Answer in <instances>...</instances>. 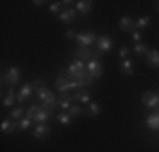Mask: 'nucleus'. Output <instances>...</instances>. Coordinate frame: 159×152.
Listing matches in <instances>:
<instances>
[{
  "label": "nucleus",
  "instance_id": "1",
  "mask_svg": "<svg viewBox=\"0 0 159 152\" xmlns=\"http://www.w3.org/2000/svg\"><path fill=\"white\" fill-rule=\"evenodd\" d=\"M61 74L66 76L68 79H71V81L85 83V86H93V81H95V79L88 74V71H86V64L83 63L81 59H75L66 69L61 71Z\"/></svg>",
  "mask_w": 159,
  "mask_h": 152
},
{
  "label": "nucleus",
  "instance_id": "2",
  "mask_svg": "<svg viewBox=\"0 0 159 152\" xmlns=\"http://www.w3.org/2000/svg\"><path fill=\"white\" fill-rule=\"evenodd\" d=\"M37 98H39L41 106H43L44 110L54 112V110L58 108V98H56L54 93H52L51 90H48L46 86H41V88H37Z\"/></svg>",
  "mask_w": 159,
  "mask_h": 152
},
{
  "label": "nucleus",
  "instance_id": "3",
  "mask_svg": "<svg viewBox=\"0 0 159 152\" xmlns=\"http://www.w3.org/2000/svg\"><path fill=\"white\" fill-rule=\"evenodd\" d=\"M75 58L76 59H98L100 61V58H102V52L98 51H93V49H90V47H81V46H80V47H76L75 49Z\"/></svg>",
  "mask_w": 159,
  "mask_h": 152
},
{
  "label": "nucleus",
  "instance_id": "4",
  "mask_svg": "<svg viewBox=\"0 0 159 152\" xmlns=\"http://www.w3.org/2000/svg\"><path fill=\"white\" fill-rule=\"evenodd\" d=\"M19 79H20V69H19L17 66H10L9 69L5 71V74H3L2 83H7V85L14 86L19 83Z\"/></svg>",
  "mask_w": 159,
  "mask_h": 152
},
{
  "label": "nucleus",
  "instance_id": "5",
  "mask_svg": "<svg viewBox=\"0 0 159 152\" xmlns=\"http://www.w3.org/2000/svg\"><path fill=\"white\" fill-rule=\"evenodd\" d=\"M86 71H88V74L92 76L93 79H97L103 74V64L98 59H90L88 63H86Z\"/></svg>",
  "mask_w": 159,
  "mask_h": 152
},
{
  "label": "nucleus",
  "instance_id": "6",
  "mask_svg": "<svg viewBox=\"0 0 159 152\" xmlns=\"http://www.w3.org/2000/svg\"><path fill=\"white\" fill-rule=\"evenodd\" d=\"M142 105L147 106V108H151V110H156L159 106V95L152 93V91L142 93Z\"/></svg>",
  "mask_w": 159,
  "mask_h": 152
},
{
  "label": "nucleus",
  "instance_id": "7",
  "mask_svg": "<svg viewBox=\"0 0 159 152\" xmlns=\"http://www.w3.org/2000/svg\"><path fill=\"white\" fill-rule=\"evenodd\" d=\"M98 37L93 32H83V34H76V42L81 46V47H90L92 44H97Z\"/></svg>",
  "mask_w": 159,
  "mask_h": 152
},
{
  "label": "nucleus",
  "instance_id": "8",
  "mask_svg": "<svg viewBox=\"0 0 159 152\" xmlns=\"http://www.w3.org/2000/svg\"><path fill=\"white\" fill-rule=\"evenodd\" d=\"M112 47H113V42L108 36H100L97 39V49L100 52H107V51H110Z\"/></svg>",
  "mask_w": 159,
  "mask_h": 152
},
{
  "label": "nucleus",
  "instance_id": "9",
  "mask_svg": "<svg viewBox=\"0 0 159 152\" xmlns=\"http://www.w3.org/2000/svg\"><path fill=\"white\" fill-rule=\"evenodd\" d=\"M73 95H70V93H63L61 96H58V106L59 108H63L64 112H68V110L73 106Z\"/></svg>",
  "mask_w": 159,
  "mask_h": 152
},
{
  "label": "nucleus",
  "instance_id": "10",
  "mask_svg": "<svg viewBox=\"0 0 159 152\" xmlns=\"http://www.w3.org/2000/svg\"><path fill=\"white\" fill-rule=\"evenodd\" d=\"M119 27H120V30H124V32H134L135 30V22L132 20L130 17H122L119 20Z\"/></svg>",
  "mask_w": 159,
  "mask_h": 152
},
{
  "label": "nucleus",
  "instance_id": "11",
  "mask_svg": "<svg viewBox=\"0 0 159 152\" xmlns=\"http://www.w3.org/2000/svg\"><path fill=\"white\" fill-rule=\"evenodd\" d=\"M31 93H32V85H31V83H25V85L19 90L17 100L20 101V103H24V101H27L29 98H31Z\"/></svg>",
  "mask_w": 159,
  "mask_h": 152
},
{
  "label": "nucleus",
  "instance_id": "12",
  "mask_svg": "<svg viewBox=\"0 0 159 152\" xmlns=\"http://www.w3.org/2000/svg\"><path fill=\"white\" fill-rule=\"evenodd\" d=\"M75 17H76V10L75 9H64L59 12V20L64 22V24H70V22L75 20Z\"/></svg>",
  "mask_w": 159,
  "mask_h": 152
},
{
  "label": "nucleus",
  "instance_id": "13",
  "mask_svg": "<svg viewBox=\"0 0 159 152\" xmlns=\"http://www.w3.org/2000/svg\"><path fill=\"white\" fill-rule=\"evenodd\" d=\"M49 115H51V112H49V110H44L43 106L39 105V110H37L36 117H34V122H36L37 125H39V123H48Z\"/></svg>",
  "mask_w": 159,
  "mask_h": 152
},
{
  "label": "nucleus",
  "instance_id": "14",
  "mask_svg": "<svg viewBox=\"0 0 159 152\" xmlns=\"http://www.w3.org/2000/svg\"><path fill=\"white\" fill-rule=\"evenodd\" d=\"M0 128H2V132H5V134H14L16 128H19V122H12V120L5 118L2 122V125H0Z\"/></svg>",
  "mask_w": 159,
  "mask_h": 152
},
{
  "label": "nucleus",
  "instance_id": "15",
  "mask_svg": "<svg viewBox=\"0 0 159 152\" xmlns=\"http://www.w3.org/2000/svg\"><path fill=\"white\" fill-rule=\"evenodd\" d=\"M49 132H51V128L48 127L46 123H39V125H36V128H34V137H36V139H44V137H46Z\"/></svg>",
  "mask_w": 159,
  "mask_h": 152
},
{
  "label": "nucleus",
  "instance_id": "16",
  "mask_svg": "<svg viewBox=\"0 0 159 152\" xmlns=\"http://www.w3.org/2000/svg\"><path fill=\"white\" fill-rule=\"evenodd\" d=\"M146 59H147V63H149L152 68H159V51H156V49L147 51Z\"/></svg>",
  "mask_w": 159,
  "mask_h": 152
},
{
  "label": "nucleus",
  "instance_id": "17",
  "mask_svg": "<svg viewBox=\"0 0 159 152\" xmlns=\"http://www.w3.org/2000/svg\"><path fill=\"white\" fill-rule=\"evenodd\" d=\"M14 101H16V93H14V86H9V90H7L5 96H3L2 100V105L3 106H12Z\"/></svg>",
  "mask_w": 159,
  "mask_h": 152
},
{
  "label": "nucleus",
  "instance_id": "18",
  "mask_svg": "<svg viewBox=\"0 0 159 152\" xmlns=\"http://www.w3.org/2000/svg\"><path fill=\"white\" fill-rule=\"evenodd\" d=\"M146 125L151 130H159V113H151L146 120Z\"/></svg>",
  "mask_w": 159,
  "mask_h": 152
},
{
  "label": "nucleus",
  "instance_id": "19",
  "mask_svg": "<svg viewBox=\"0 0 159 152\" xmlns=\"http://www.w3.org/2000/svg\"><path fill=\"white\" fill-rule=\"evenodd\" d=\"M92 7H93V2H90V0H80V2H76V10L81 14H88L92 10Z\"/></svg>",
  "mask_w": 159,
  "mask_h": 152
},
{
  "label": "nucleus",
  "instance_id": "20",
  "mask_svg": "<svg viewBox=\"0 0 159 152\" xmlns=\"http://www.w3.org/2000/svg\"><path fill=\"white\" fill-rule=\"evenodd\" d=\"M73 98H75V100H78V101H81V103H90V93L86 90H83V88L75 91Z\"/></svg>",
  "mask_w": 159,
  "mask_h": 152
},
{
  "label": "nucleus",
  "instance_id": "21",
  "mask_svg": "<svg viewBox=\"0 0 159 152\" xmlns=\"http://www.w3.org/2000/svg\"><path fill=\"white\" fill-rule=\"evenodd\" d=\"M120 71H122L125 76H132L134 74V64H132L130 59H124L122 64H120Z\"/></svg>",
  "mask_w": 159,
  "mask_h": 152
},
{
  "label": "nucleus",
  "instance_id": "22",
  "mask_svg": "<svg viewBox=\"0 0 159 152\" xmlns=\"http://www.w3.org/2000/svg\"><path fill=\"white\" fill-rule=\"evenodd\" d=\"M100 113V105L95 103V101H90L88 106H86V115L88 117H98Z\"/></svg>",
  "mask_w": 159,
  "mask_h": 152
},
{
  "label": "nucleus",
  "instance_id": "23",
  "mask_svg": "<svg viewBox=\"0 0 159 152\" xmlns=\"http://www.w3.org/2000/svg\"><path fill=\"white\" fill-rule=\"evenodd\" d=\"M149 24H151V19L147 17V15L146 17H139V20L135 22V30H144Z\"/></svg>",
  "mask_w": 159,
  "mask_h": 152
},
{
  "label": "nucleus",
  "instance_id": "24",
  "mask_svg": "<svg viewBox=\"0 0 159 152\" xmlns=\"http://www.w3.org/2000/svg\"><path fill=\"white\" fill-rule=\"evenodd\" d=\"M56 117H58V120L61 122V123L64 125V127H68V125L71 123V118H73V117H71V115H70V113H68V112H59V113H58V115H56Z\"/></svg>",
  "mask_w": 159,
  "mask_h": 152
},
{
  "label": "nucleus",
  "instance_id": "25",
  "mask_svg": "<svg viewBox=\"0 0 159 152\" xmlns=\"http://www.w3.org/2000/svg\"><path fill=\"white\" fill-rule=\"evenodd\" d=\"M134 51H135V54H137V56H141V54H147V51H149V49H147L146 44L137 42V44L134 46Z\"/></svg>",
  "mask_w": 159,
  "mask_h": 152
},
{
  "label": "nucleus",
  "instance_id": "26",
  "mask_svg": "<svg viewBox=\"0 0 159 152\" xmlns=\"http://www.w3.org/2000/svg\"><path fill=\"white\" fill-rule=\"evenodd\" d=\"M37 110H39V106H37V105H32V106H29V110L25 112V118H29V120H32V122H34V117H36Z\"/></svg>",
  "mask_w": 159,
  "mask_h": 152
},
{
  "label": "nucleus",
  "instance_id": "27",
  "mask_svg": "<svg viewBox=\"0 0 159 152\" xmlns=\"http://www.w3.org/2000/svg\"><path fill=\"white\" fill-rule=\"evenodd\" d=\"M22 115H24V110H22L20 106H17V108L10 110V118H14V120H19V118H22Z\"/></svg>",
  "mask_w": 159,
  "mask_h": 152
},
{
  "label": "nucleus",
  "instance_id": "28",
  "mask_svg": "<svg viewBox=\"0 0 159 152\" xmlns=\"http://www.w3.org/2000/svg\"><path fill=\"white\" fill-rule=\"evenodd\" d=\"M31 123H32V120L20 118V120H19V128H20V130H27V128L31 127Z\"/></svg>",
  "mask_w": 159,
  "mask_h": 152
},
{
  "label": "nucleus",
  "instance_id": "29",
  "mask_svg": "<svg viewBox=\"0 0 159 152\" xmlns=\"http://www.w3.org/2000/svg\"><path fill=\"white\" fill-rule=\"evenodd\" d=\"M81 112H83L81 106H78V105H73L70 110H68V113H70L71 117H78V115H81Z\"/></svg>",
  "mask_w": 159,
  "mask_h": 152
},
{
  "label": "nucleus",
  "instance_id": "30",
  "mask_svg": "<svg viewBox=\"0 0 159 152\" xmlns=\"http://www.w3.org/2000/svg\"><path fill=\"white\" fill-rule=\"evenodd\" d=\"M61 7H63V2H54L49 5V10H51V14H58Z\"/></svg>",
  "mask_w": 159,
  "mask_h": 152
},
{
  "label": "nucleus",
  "instance_id": "31",
  "mask_svg": "<svg viewBox=\"0 0 159 152\" xmlns=\"http://www.w3.org/2000/svg\"><path fill=\"white\" fill-rule=\"evenodd\" d=\"M129 52H130V49H129L127 46H122V47H120V51H119V58H122V61L127 59Z\"/></svg>",
  "mask_w": 159,
  "mask_h": 152
},
{
  "label": "nucleus",
  "instance_id": "32",
  "mask_svg": "<svg viewBox=\"0 0 159 152\" xmlns=\"http://www.w3.org/2000/svg\"><path fill=\"white\" fill-rule=\"evenodd\" d=\"M132 41H134L135 44L141 42V32H139V30H134V32H132Z\"/></svg>",
  "mask_w": 159,
  "mask_h": 152
},
{
  "label": "nucleus",
  "instance_id": "33",
  "mask_svg": "<svg viewBox=\"0 0 159 152\" xmlns=\"http://www.w3.org/2000/svg\"><path fill=\"white\" fill-rule=\"evenodd\" d=\"M66 37L68 39H76V32H75V29H68L66 30Z\"/></svg>",
  "mask_w": 159,
  "mask_h": 152
},
{
  "label": "nucleus",
  "instance_id": "34",
  "mask_svg": "<svg viewBox=\"0 0 159 152\" xmlns=\"http://www.w3.org/2000/svg\"><path fill=\"white\" fill-rule=\"evenodd\" d=\"M34 3H36V5H43V3H46V2H43V0H34Z\"/></svg>",
  "mask_w": 159,
  "mask_h": 152
},
{
  "label": "nucleus",
  "instance_id": "35",
  "mask_svg": "<svg viewBox=\"0 0 159 152\" xmlns=\"http://www.w3.org/2000/svg\"><path fill=\"white\" fill-rule=\"evenodd\" d=\"M154 9H156L157 12H159V0H157V2H154Z\"/></svg>",
  "mask_w": 159,
  "mask_h": 152
},
{
  "label": "nucleus",
  "instance_id": "36",
  "mask_svg": "<svg viewBox=\"0 0 159 152\" xmlns=\"http://www.w3.org/2000/svg\"><path fill=\"white\" fill-rule=\"evenodd\" d=\"M157 95H159V93H157Z\"/></svg>",
  "mask_w": 159,
  "mask_h": 152
}]
</instances>
